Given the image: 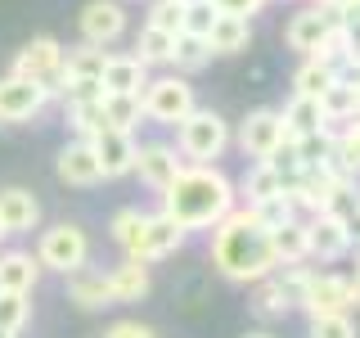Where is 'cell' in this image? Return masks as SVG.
<instances>
[{
  "instance_id": "6da1fadb",
  "label": "cell",
  "mask_w": 360,
  "mask_h": 338,
  "mask_svg": "<svg viewBox=\"0 0 360 338\" xmlns=\"http://www.w3.org/2000/svg\"><path fill=\"white\" fill-rule=\"evenodd\" d=\"M158 199H162L158 212H162L167 221H176L185 234L212 230L221 217H230V212L239 208V189H234V180L225 176L217 163H212V167L185 163V172H180Z\"/></svg>"
},
{
  "instance_id": "7a4b0ae2",
  "label": "cell",
  "mask_w": 360,
  "mask_h": 338,
  "mask_svg": "<svg viewBox=\"0 0 360 338\" xmlns=\"http://www.w3.org/2000/svg\"><path fill=\"white\" fill-rule=\"evenodd\" d=\"M212 266L234 284H257V280L275 275V248L270 230L252 217V208H234L230 217L212 225Z\"/></svg>"
},
{
  "instance_id": "3957f363",
  "label": "cell",
  "mask_w": 360,
  "mask_h": 338,
  "mask_svg": "<svg viewBox=\"0 0 360 338\" xmlns=\"http://www.w3.org/2000/svg\"><path fill=\"white\" fill-rule=\"evenodd\" d=\"M225 149H230V122L217 108H194L176 127V154L194 167H212Z\"/></svg>"
},
{
  "instance_id": "277c9868",
  "label": "cell",
  "mask_w": 360,
  "mask_h": 338,
  "mask_svg": "<svg viewBox=\"0 0 360 338\" xmlns=\"http://www.w3.org/2000/svg\"><path fill=\"white\" fill-rule=\"evenodd\" d=\"M140 104H144V122H153V127H180L198 108V95L189 86V77L167 73V77H149Z\"/></svg>"
},
{
  "instance_id": "5b68a950",
  "label": "cell",
  "mask_w": 360,
  "mask_h": 338,
  "mask_svg": "<svg viewBox=\"0 0 360 338\" xmlns=\"http://www.w3.org/2000/svg\"><path fill=\"white\" fill-rule=\"evenodd\" d=\"M9 77L37 82L50 99H63V45L54 37H32L9 63Z\"/></svg>"
},
{
  "instance_id": "8992f818",
  "label": "cell",
  "mask_w": 360,
  "mask_h": 338,
  "mask_svg": "<svg viewBox=\"0 0 360 338\" xmlns=\"http://www.w3.org/2000/svg\"><path fill=\"white\" fill-rule=\"evenodd\" d=\"M37 262L41 270H59V275H72L90 262V234L77 221H59L50 230H41L37 239Z\"/></svg>"
},
{
  "instance_id": "52a82bcc",
  "label": "cell",
  "mask_w": 360,
  "mask_h": 338,
  "mask_svg": "<svg viewBox=\"0 0 360 338\" xmlns=\"http://www.w3.org/2000/svg\"><path fill=\"white\" fill-rule=\"evenodd\" d=\"M360 307V284L352 275H311V289L302 298V311L311 315H352Z\"/></svg>"
},
{
  "instance_id": "ba28073f",
  "label": "cell",
  "mask_w": 360,
  "mask_h": 338,
  "mask_svg": "<svg viewBox=\"0 0 360 338\" xmlns=\"http://www.w3.org/2000/svg\"><path fill=\"white\" fill-rule=\"evenodd\" d=\"M77 27H82L86 45L108 50L112 41L127 37V5H122V0H86L82 14H77Z\"/></svg>"
},
{
  "instance_id": "9c48e42d",
  "label": "cell",
  "mask_w": 360,
  "mask_h": 338,
  "mask_svg": "<svg viewBox=\"0 0 360 338\" xmlns=\"http://www.w3.org/2000/svg\"><path fill=\"white\" fill-rule=\"evenodd\" d=\"M284 140H288V135H284V118H279V108H252L239 122V149H243V158H252V163H266Z\"/></svg>"
},
{
  "instance_id": "30bf717a",
  "label": "cell",
  "mask_w": 360,
  "mask_h": 338,
  "mask_svg": "<svg viewBox=\"0 0 360 338\" xmlns=\"http://www.w3.org/2000/svg\"><path fill=\"white\" fill-rule=\"evenodd\" d=\"M185 239L189 234L180 230L176 221H167L162 212H144V225H140V239H135V248H131V262H162V257H172L176 248H185Z\"/></svg>"
},
{
  "instance_id": "8fae6325",
  "label": "cell",
  "mask_w": 360,
  "mask_h": 338,
  "mask_svg": "<svg viewBox=\"0 0 360 338\" xmlns=\"http://www.w3.org/2000/svg\"><path fill=\"white\" fill-rule=\"evenodd\" d=\"M180 172H185V158L176 154V144H162V140L135 144V176H140L153 194H162Z\"/></svg>"
},
{
  "instance_id": "7c38bea8",
  "label": "cell",
  "mask_w": 360,
  "mask_h": 338,
  "mask_svg": "<svg viewBox=\"0 0 360 338\" xmlns=\"http://www.w3.org/2000/svg\"><path fill=\"white\" fill-rule=\"evenodd\" d=\"M50 95L37 82H22V77H0V122L18 127V122H37Z\"/></svg>"
},
{
  "instance_id": "4fadbf2b",
  "label": "cell",
  "mask_w": 360,
  "mask_h": 338,
  "mask_svg": "<svg viewBox=\"0 0 360 338\" xmlns=\"http://www.w3.org/2000/svg\"><path fill=\"white\" fill-rule=\"evenodd\" d=\"M90 149H95V163H99V172H104V180H117V176L135 172V135L104 127L90 140Z\"/></svg>"
},
{
  "instance_id": "5bb4252c",
  "label": "cell",
  "mask_w": 360,
  "mask_h": 338,
  "mask_svg": "<svg viewBox=\"0 0 360 338\" xmlns=\"http://www.w3.org/2000/svg\"><path fill=\"white\" fill-rule=\"evenodd\" d=\"M54 172H59L63 185H77V189H90L104 180V172H99L95 163V149H90V140H68L59 158H54Z\"/></svg>"
},
{
  "instance_id": "9a60e30c",
  "label": "cell",
  "mask_w": 360,
  "mask_h": 338,
  "mask_svg": "<svg viewBox=\"0 0 360 338\" xmlns=\"http://www.w3.org/2000/svg\"><path fill=\"white\" fill-rule=\"evenodd\" d=\"M41 225V199L22 185L0 189V230L5 234H32Z\"/></svg>"
},
{
  "instance_id": "2e32d148",
  "label": "cell",
  "mask_w": 360,
  "mask_h": 338,
  "mask_svg": "<svg viewBox=\"0 0 360 338\" xmlns=\"http://www.w3.org/2000/svg\"><path fill=\"white\" fill-rule=\"evenodd\" d=\"M329 32H333V23L324 18V9H302V14H292L288 18V27H284V41H288V50H297L302 59H315L320 54V45L329 41Z\"/></svg>"
},
{
  "instance_id": "e0dca14e",
  "label": "cell",
  "mask_w": 360,
  "mask_h": 338,
  "mask_svg": "<svg viewBox=\"0 0 360 338\" xmlns=\"http://www.w3.org/2000/svg\"><path fill=\"white\" fill-rule=\"evenodd\" d=\"M307 239H311V257L315 262H338V257L352 253V234H347V221L338 217H307Z\"/></svg>"
},
{
  "instance_id": "ac0fdd59",
  "label": "cell",
  "mask_w": 360,
  "mask_h": 338,
  "mask_svg": "<svg viewBox=\"0 0 360 338\" xmlns=\"http://www.w3.org/2000/svg\"><path fill=\"white\" fill-rule=\"evenodd\" d=\"M99 86H104V95H144V86H149V68L135 59V54H108Z\"/></svg>"
},
{
  "instance_id": "d6986e66",
  "label": "cell",
  "mask_w": 360,
  "mask_h": 338,
  "mask_svg": "<svg viewBox=\"0 0 360 338\" xmlns=\"http://www.w3.org/2000/svg\"><path fill=\"white\" fill-rule=\"evenodd\" d=\"M68 298L77 302L82 311H104L112 307V293H108V270H95V266H82L68 275Z\"/></svg>"
},
{
  "instance_id": "ffe728a7",
  "label": "cell",
  "mask_w": 360,
  "mask_h": 338,
  "mask_svg": "<svg viewBox=\"0 0 360 338\" xmlns=\"http://www.w3.org/2000/svg\"><path fill=\"white\" fill-rule=\"evenodd\" d=\"M41 280V262L37 253H22V248H9L0 253V289L5 293H32Z\"/></svg>"
},
{
  "instance_id": "44dd1931",
  "label": "cell",
  "mask_w": 360,
  "mask_h": 338,
  "mask_svg": "<svg viewBox=\"0 0 360 338\" xmlns=\"http://www.w3.org/2000/svg\"><path fill=\"white\" fill-rule=\"evenodd\" d=\"M104 59L108 50H99V45H77V50H63V90L68 86H82V82H99L104 77Z\"/></svg>"
},
{
  "instance_id": "7402d4cb",
  "label": "cell",
  "mask_w": 360,
  "mask_h": 338,
  "mask_svg": "<svg viewBox=\"0 0 360 338\" xmlns=\"http://www.w3.org/2000/svg\"><path fill=\"white\" fill-rule=\"evenodd\" d=\"M270 248H275V266H302L311 262V239H307V221H288L279 230H270Z\"/></svg>"
},
{
  "instance_id": "603a6c76",
  "label": "cell",
  "mask_w": 360,
  "mask_h": 338,
  "mask_svg": "<svg viewBox=\"0 0 360 338\" xmlns=\"http://www.w3.org/2000/svg\"><path fill=\"white\" fill-rule=\"evenodd\" d=\"M202 41H207L212 54H243L248 41H252V23L234 14H217V23H212V32Z\"/></svg>"
},
{
  "instance_id": "cb8c5ba5",
  "label": "cell",
  "mask_w": 360,
  "mask_h": 338,
  "mask_svg": "<svg viewBox=\"0 0 360 338\" xmlns=\"http://www.w3.org/2000/svg\"><path fill=\"white\" fill-rule=\"evenodd\" d=\"M108 293H112V307H122V302H140L144 293H149V266L144 262H122L108 270Z\"/></svg>"
},
{
  "instance_id": "d4e9b609",
  "label": "cell",
  "mask_w": 360,
  "mask_h": 338,
  "mask_svg": "<svg viewBox=\"0 0 360 338\" xmlns=\"http://www.w3.org/2000/svg\"><path fill=\"white\" fill-rule=\"evenodd\" d=\"M279 118H284V135L288 140H297V135H315L324 127V108H320V99H311V95H292L284 108H279Z\"/></svg>"
},
{
  "instance_id": "484cf974",
  "label": "cell",
  "mask_w": 360,
  "mask_h": 338,
  "mask_svg": "<svg viewBox=\"0 0 360 338\" xmlns=\"http://www.w3.org/2000/svg\"><path fill=\"white\" fill-rule=\"evenodd\" d=\"M176 68V77H194L202 73V68L212 63V50H207V41L202 37H189V32H176V41H172V59H167Z\"/></svg>"
},
{
  "instance_id": "4316f807",
  "label": "cell",
  "mask_w": 360,
  "mask_h": 338,
  "mask_svg": "<svg viewBox=\"0 0 360 338\" xmlns=\"http://www.w3.org/2000/svg\"><path fill=\"white\" fill-rule=\"evenodd\" d=\"M68 127L77 140H95L104 131V95L99 99H68Z\"/></svg>"
},
{
  "instance_id": "83f0119b",
  "label": "cell",
  "mask_w": 360,
  "mask_h": 338,
  "mask_svg": "<svg viewBox=\"0 0 360 338\" xmlns=\"http://www.w3.org/2000/svg\"><path fill=\"white\" fill-rule=\"evenodd\" d=\"M144 122V104L140 95H104V127L135 135V127Z\"/></svg>"
},
{
  "instance_id": "f1b7e54d",
  "label": "cell",
  "mask_w": 360,
  "mask_h": 338,
  "mask_svg": "<svg viewBox=\"0 0 360 338\" xmlns=\"http://www.w3.org/2000/svg\"><path fill=\"white\" fill-rule=\"evenodd\" d=\"M234 189H239V199L248 203V208H252V203H262V199H270V194H279V189H284V180L275 176V167H270V163H252V167H248V176H243Z\"/></svg>"
},
{
  "instance_id": "f546056e",
  "label": "cell",
  "mask_w": 360,
  "mask_h": 338,
  "mask_svg": "<svg viewBox=\"0 0 360 338\" xmlns=\"http://www.w3.org/2000/svg\"><path fill=\"white\" fill-rule=\"evenodd\" d=\"M338 82V73L324 59H302V68L292 73V95H311V99H320L324 90H329Z\"/></svg>"
},
{
  "instance_id": "4dcf8cb0",
  "label": "cell",
  "mask_w": 360,
  "mask_h": 338,
  "mask_svg": "<svg viewBox=\"0 0 360 338\" xmlns=\"http://www.w3.org/2000/svg\"><path fill=\"white\" fill-rule=\"evenodd\" d=\"M172 32H158V27H149L144 23L140 27V37H135V59H140L144 68H153V63H167L172 59Z\"/></svg>"
},
{
  "instance_id": "1f68e13d",
  "label": "cell",
  "mask_w": 360,
  "mask_h": 338,
  "mask_svg": "<svg viewBox=\"0 0 360 338\" xmlns=\"http://www.w3.org/2000/svg\"><path fill=\"white\" fill-rule=\"evenodd\" d=\"M248 208V203H243ZM252 217L266 225V230H279V225H288V221H297V208H292V199H288V189H279V194H270L262 203H252Z\"/></svg>"
},
{
  "instance_id": "d6a6232c",
  "label": "cell",
  "mask_w": 360,
  "mask_h": 338,
  "mask_svg": "<svg viewBox=\"0 0 360 338\" xmlns=\"http://www.w3.org/2000/svg\"><path fill=\"white\" fill-rule=\"evenodd\" d=\"M140 225H144V212L140 208H117V212H112V221H108L112 244H117L122 253H131L135 239H140Z\"/></svg>"
},
{
  "instance_id": "836d02e7",
  "label": "cell",
  "mask_w": 360,
  "mask_h": 338,
  "mask_svg": "<svg viewBox=\"0 0 360 338\" xmlns=\"http://www.w3.org/2000/svg\"><path fill=\"white\" fill-rule=\"evenodd\" d=\"M252 311L266 315V320H275V315L288 311V298H284V289L275 284V275H266V280H257V284H252Z\"/></svg>"
},
{
  "instance_id": "e575fe53",
  "label": "cell",
  "mask_w": 360,
  "mask_h": 338,
  "mask_svg": "<svg viewBox=\"0 0 360 338\" xmlns=\"http://www.w3.org/2000/svg\"><path fill=\"white\" fill-rule=\"evenodd\" d=\"M311 275H315V270L307 262H302V266H275V284L284 289L288 307H302V298H307V289H311Z\"/></svg>"
},
{
  "instance_id": "d590c367",
  "label": "cell",
  "mask_w": 360,
  "mask_h": 338,
  "mask_svg": "<svg viewBox=\"0 0 360 338\" xmlns=\"http://www.w3.org/2000/svg\"><path fill=\"white\" fill-rule=\"evenodd\" d=\"M32 320V293H5L0 289V330L18 334Z\"/></svg>"
},
{
  "instance_id": "8d00e7d4",
  "label": "cell",
  "mask_w": 360,
  "mask_h": 338,
  "mask_svg": "<svg viewBox=\"0 0 360 338\" xmlns=\"http://www.w3.org/2000/svg\"><path fill=\"white\" fill-rule=\"evenodd\" d=\"M320 108H324V118H356V99H352V82H338L320 95Z\"/></svg>"
},
{
  "instance_id": "74e56055",
  "label": "cell",
  "mask_w": 360,
  "mask_h": 338,
  "mask_svg": "<svg viewBox=\"0 0 360 338\" xmlns=\"http://www.w3.org/2000/svg\"><path fill=\"white\" fill-rule=\"evenodd\" d=\"M180 18H185V5L180 0H149V27H158V32H180Z\"/></svg>"
},
{
  "instance_id": "f35d334b",
  "label": "cell",
  "mask_w": 360,
  "mask_h": 338,
  "mask_svg": "<svg viewBox=\"0 0 360 338\" xmlns=\"http://www.w3.org/2000/svg\"><path fill=\"white\" fill-rule=\"evenodd\" d=\"M307 338H356V320L352 315H311Z\"/></svg>"
},
{
  "instance_id": "ab89813d",
  "label": "cell",
  "mask_w": 360,
  "mask_h": 338,
  "mask_svg": "<svg viewBox=\"0 0 360 338\" xmlns=\"http://www.w3.org/2000/svg\"><path fill=\"white\" fill-rule=\"evenodd\" d=\"M212 23H217V5H212V0H202V5H185L180 32H189V37H207Z\"/></svg>"
},
{
  "instance_id": "60d3db41",
  "label": "cell",
  "mask_w": 360,
  "mask_h": 338,
  "mask_svg": "<svg viewBox=\"0 0 360 338\" xmlns=\"http://www.w3.org/2000/svg\"><path fill=\"white\" fill-rule=\"evenodd\" d=\"M333 149H338V154H342L347 163H352L356 172H360V118H352V127H347V135L333 144Z\"/></svg>"
},
{
  "instance_id": "b9f144b4",
  "label": "cell",
  "mask_w": 360,
  "mask_h": 338,
  "mask_svg": "<svg viewBox=\"0 0 360 338\" xmlns=\"http://www.w3.org/2000/svg\"><path fill=\"white\" fill-rule=\"evenodd\" d=\"M104 338H158L153 325H140V320H117V325H108Z\"/></svg>"
},
{
  "instance_id": "7bdbcfd3",
  "label": "cell",
  "mask_w": 360,
  "mask_h": 338,
  "mask_svg": "<svg viewBox=\"0 0 360 338\" xmlns=\"http://www.w3.org/2000/svg\"><path fill=\"white\" fill-rule=\"evenodd\" d=\"M217 5V14H234V18H248L252 23V14L266 5V0H212Z\"/></svg>"
},
{
  "instance_id": "ee69618b",
  "label": "cell",
  "mask_w": 360,
  "mask_h": 338,
  "mask_svg": "<svg viewBox=\"0 0 360 338\" xmlns=\"http://www.w3.org/2000/svg\"><path fill=\"white\" fill-rule=\"evenodd\" d=\"M347 234H352V248H356V244H360V208L347 217Z\"/></svg>"
},
{
  "instance_id": "f6af8a7d",
  "label": "cell",
  "mask_w": 360,
  "mask_h": 338,
  "mask_svg": "<svg viewBox=\"0 0 360 338\" xmlns=\"http://www.w3.org/2000/svg\"><path fill=\"white\" fill-rule=\"evenodd\" d=\"M352 99H356V118H360V77L352 82Z\"/></svg>"
},
{
  "instance_id": "bcb514c9",
  "label": "cell",
  "mask_w": 360,
  "mask_h": 338,
  "mask_svg": "<svg viewBox=\"0 0 360 338\" xmlns=\"http://www.w3.org/2000/svg\"><path fill=\"white\" fill-rule=\"evenodd\" d=\"M243 338H275V334H266V330H252V334H243Z\"/></svg>"
},
{
  "instance_id": "7dc6e473",
  "label": "cell",
  "mask_w": 360,
  "mask_h": 338,
  "mask_svg": "<svg viewBox=\"0 0 360 338\" xmlns=\"http://www.w3.org/2000/svg\"><path fill=\"white\" fill-rule=\"evenodd\" d=\"M352 280H356V284H360V257H356V275H352Z\"/></svg>"
},
{
  "instance_id": "c3c4849f",
  "label": "cell",
  "mask_w": 360,
  "mask_h": 338,
  "mask_svg": "<svg viewBox=\"0 0 360 338\" xmlns=\"http://www.w3.org/2000/svg\"><path fill=\"white\" fill-rule=\"evenodd\" d=\"M311 5H315V9H320V5H333V0H311Z\"/></svg>"
},
{
  "instance_id": "681fc988",
  "label": "cell",
  "mask_w": 360,
  "mask_h": 338,
  "mask_svg": "<svg viewBox=\"0 0 360 338\" xmlns=\"http://www.w3.org/2000/svg\"><path fill=\"white\" fill-rule=\"evenodd\" d=\"M0 338H18V334H9V330H0Z\"/></svg>"
},
{
  "instance_id": "f907efd6",
  "label": "cell",
  "mask_w": 360,
  "mask_h": 338,
  "mask_svg": "<svg viewBox=\"0 0 360 338\" xmlns=\"http://www.w3.org/2000/svg\"><path fill=\"white\" fill-rule=\"evenodd\" d=\"M180 5H202V0H180Z\"/></svg>"
},
{
  "instance_id": "816d5d0a",
  "label": "cell",
  "mask_w": 360,
  "mask_h": 338,
  "mask_svg": "<svg viewBox=\"0 0 360 338\" xmlns=\"http://www.w3.org/2000/svg\"><path fill=\"white\" fill-rule=\"evenodd\" d=\"M5 239H9V234H5V230H0V244H5Z\"/></svg>"
}]
</instances>
